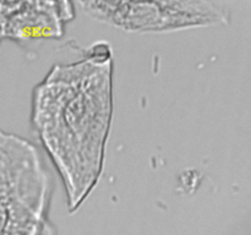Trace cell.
Here are the masks:
<instances>
[{
  "mask_svg": "<svg viewBox=\"0 0 251 235\" xmlns=\"http://www.w3.org/2000/svg\"><path fill=\"white\" fill-rule=\"evenodd\" d=\"M53 178L36 144L0 129V235H49Z\"/></svg>",
  "mask_w": 251,
  "mask_h": 235,
  "instance_id": "obj_2",
  "label": "cell"
},
{
  "mask_svg": "<svg viewBox=\"0 0 251 235\" xmlns=\"http://www.w3.org/2000/svg\"><path fill=\"white\" fill-rule=\"evenodd\" d=\"M86 15L134 33H164L226 21L220 4L210 1H81Z\"/></svg>",
  "mask_w": 251,
  "mask_h": 235,
  "instance_id": "obj_3",
  "label": "cell"
},
{
  "mask_svg": "<svg viewBox=\"0 0 251 235\" xmlns=\"http://www.w3.org/2000/svg\"><path fill=\"white\" fill-rule=\"evenodd\" d=\"M75 16L70 1H0V43L60 39Z\"/></svg>",
  "mask_w": 251,
  "mask_h": 235,
  "instance_id": "obj_4",
  "label": "cell"
},
{
  "mask_svg": "<svg viewBox=\"0 0 251 235\" xmlns=\"http://www.w3.org/2000/svg\"><path fill=\"white\" fill-rule=\"evenodd\" d=\"M82 59L56 64L33 88L31 125L75 212L103 175L114 114L112 48L98 42Z\"/></svg>",
  "mask_w": 251,
  "mask_h": 235,
  "instance_id": "obj_1",
  "label": "cell"
}]
</instances>
